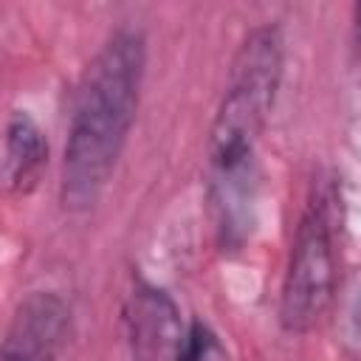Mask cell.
Segmentation results:
<instances>
[{"label":"cell","instance_id":"cell-1","mask_svg":"<svg viewBox=\"0 0 361 361\" xmlns=\"http://www.w3.org/2000/svg\"><path fill=\"white\" fill-rule=\"evenodd\" d=\"M285 76V34L276 23L254 25L237 45L209 127L206 197L220 248L240 251L259 212L257 144L271 121Z\"/></svg>","mask_w":361,"mask_h":361},{"label":"cell","instance_id":"cell-2","mask_svg":"<svg viewBox=\"0 0 361 361\" xmlns=\"http://www.w3.org/2000/svg\"><path fill=\"white\" fill-rule=\"evenodd\" d=\"M144 71L147 37L138 25H118L85 68L62 149L59 200L68 212H87L104 195L135 124Z\"/></svg>","mask_w":361,"mask_h":361},{"label":"cell","instance_id":"cell-3","mask_svg":"<svg viewBox=\"0 0 361 361\" xmlns=\"http://www.w3.org/2000/svg\"><path fill=\"white\" fill-rule=\"evenodd\" d=\"M333 175L313 178L282 274L276 316L285 333H310L330 310L341 268V206Z\"/></svg>","mask_w":361,"mask_h":361},{"label":"cell","instance_id":"cell-4","mask_svg":"<svg viewBox=\"0 0 361 361\" xmlns=\"http://www.w3.org/2000/svg\"><path fill=\"white\" fill-rule=\"evenodd\" d=\"M121 316L130 361H178L186 324L166 288L141 276L133 279Z\"/></svg>","mask_w":361,"mask_h":361},{"label":"cell","instance_id":"cell-5","mask_svg":"<svg viewBox=\"0 0 361 361\" xmlns=\"http://www.w3.org/2000/svg\"><path fill=\"white\" fill-rule=\"evenodd\" d=\"M71 327V307L56 290H31L0 341V361H56Z\"/></svg>","mask_w":361,"mask_h":361},{"label":"cell","instance_id":"cell-6","mask_svg":"<svg viewBox=\"0 0 361 361\" xmlns=\"http://www.w3.org/2000/svg\"><path fill=\"white\" fill-rule=\"evenodd\" d=\"M48 164V141L28 110H14L3 133V178L14 192H28Z\"/></svg>","mask_w":361,"mask_h":361},{"label":"cell","instance_id":"cell-7","mask_svg":"<svg viewBox=\"0 0 361 361\" xmlns=\"http://www.w3.org/2000/svg\"><path fill=\"white\" fill-rule=\"evenodd\" d=\"M178 361H228V353H226V344L220 341L217 330L209 322L195 319L186 327Z\"/></svg>","mask_w":361,"mask_h":361}]
</instances>
